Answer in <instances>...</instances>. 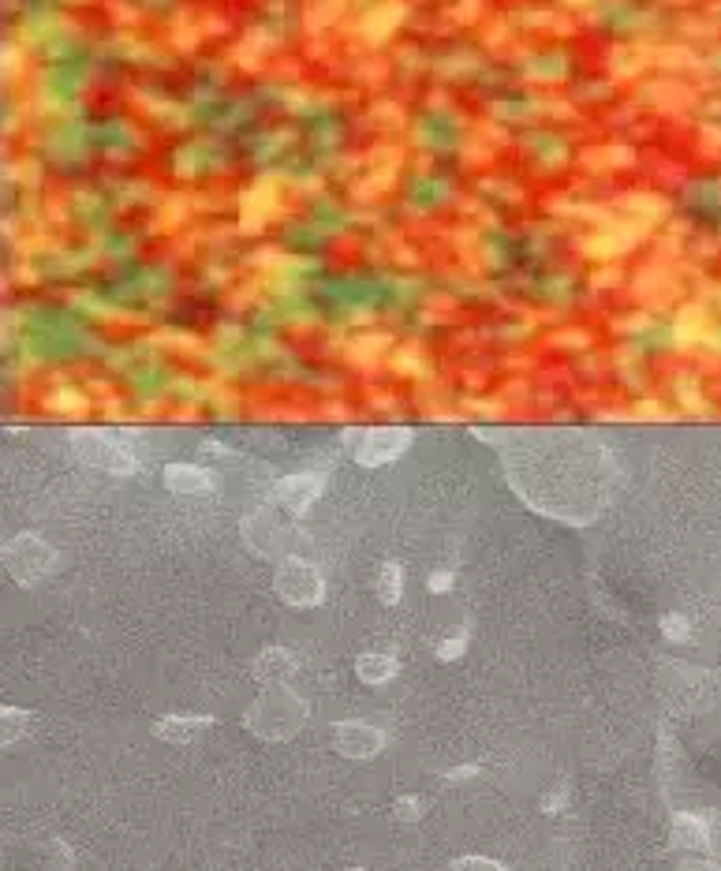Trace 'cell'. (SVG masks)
I'll list each match as a JSON object with an SVG mask.
<instances>
[{"instance_id": "cell-21", "label": "cell", "mask_w": 721, "mask_h": 871, "mask_svg": "<svg viewBox=\"0 0 721 871\" xmlns=\"http://www.w3.org/2000/svg\"><path fill=\"white\" fill-rule=\"evenodd\" d=\"M53 868H57V871H71V853L60 842H53Z\"/></svg>"}, {"instance_id": "cell-17", "label": "cell", "mask_w": 721, "mask_h": 871, "mask_svg": "<svg viewBox=\"0 0 721 871\" xmlns=\"http://www.w3.org/2000/svg\"><path fill=\"white\" fill-rule=\"evenodd\" d=\"M467 651V632H456V636H449V640H441L438 643V662H456V658L464 655Z\"/></svg>"}, {"instance_id": "cell-9", "label": "cell", "mask_w": 721, "mask_h": 871, "mask_svg": "<svg viewBox=\"0 0 721 871\" xmlns=\"http://www.w3.org/2000/svg\"><path fill=\"white\" fill-rule=\"evenodd\" d=\"M292 673H296V658L288 655L284 647H266V651L255 658V677L266 688L269 685H284Z\"/></svg>"}, {"instance_id": "cell-15", "label": "cell", "mask_w": 721, "mask_h": 871, "mask_svg": "<svg viewBox=\"0 0 721 871\" xmlns=\"http://www.w3.org/2000/svg\"><path fill=\"white\" fill-rule=\"evenodd\" d=\"M662 636L673 643H684L688 636H692V621H688L684 614H665L662 617Z\"/></svg>"}, {"instance_id": "cell-20", "label": "cell", "mask_w": 721, "mask_h": 871, "mask_svg": "<svg viewBox=\"0 0 721 871\" xmlns=\"http://www.w3.org/2000/svg\"><path fill=\"white\" fill-rule=\"evenodd\" d=\"M479 771H482L479 763H467V767H456V771L445 774V782H467V778H475Z\"/></svg>"}, {"instance_id": "cell-4", "label": "cell", "mask_w": 721, "mask_h": 871, "mask_svg": "<svg viewBox=\"0 0 721 871\" xmlns=\"http://www.w3.org/2000/svg\"><path fill=\"white\" fill-rule=\"evenodd\" d=\"M71 442H75V453H79L86 464L101 468V472L131 475L135 468H139V460L131 457L128 445H116L113 438H105V434H98V430H75Z\"/></svg>"}, {"instance_id": "cell-11", "label": "cell", "mask_w": 721, "mask_h": 871, "mask_svg": "<svg viewBox=\"0 0 721 871\" xmlns=\"http://www.w3.org/2000/svg\"><path fill=\"white\" fill-rule=\"evenodd\" d=\"M669 842L677 845V849H707L710 845V834H707V823L692 812H680L673 815V827H669Z\"/></svg>"}, {"instance_id": "cell-3", "label": "cell", "mask_w": 721, "mask_h": 871, "mask_svg": "<svg viewBox=\"0 0 721 871\" xmlns=\"http://www.w3.org/2000/svg\"><path fill=\"white\" fill-rule=\"evenodd\" d=\"M277 595H281L288 606H296V610H307V606H318L322 595H326V584H322V572L314 569L311 561H303V557H288L281 561V569H277Z\"/></svg>"}, {"instance_id": "cell-14", "label": "cell", "mask_w": 721, "mask_h": 871, "mask_svg": "<svg viewBox=\"0 0 721 871\" xmlns=\"http://www.w3.org/2000/svg\"><path fill=\"white\" fill-rule=\"evenodd\" d=\"M0 722H4V744H15L19 737H23L27 722H34V714H30V711H15V707H4Z\"/></svg>"}, {"instance_id": "cell-12", "label": "cell", "mask_w": 721, "mask_h": 871, "mask_svg": "<svg viewBox=\"0 0 721 871\" xmlns=\"http://www.w3.org/2000/svg\"><path fill=\"white\" fill-rule=\"evenodd\" d=\"M355 673H359V681H367V685H385V681L396 677V658L367 651V655L355 658Z\"/></svg>"}, {"instance_id": "cell-8", "label": "cell", "mask_w": 721, "mask_h": 871, "mask_svg": "<svg viewBox=\"0 0 721 871\" xmlns=\"http://www.w3.org/2000/svg\"><path fill=\"white\" fill-rule=\"evenodd\" d=\"M210 726H217V718H210V714H165L154 722V737L169 744H191Z\"/></svg>"}, {"instance_id": "cell-23", "label": "cell", "mask_w": 721, "mask_h": 871, "mask_svg": "<svg viewBox=\"0 0 721 871\" xmlns=\"http://www.w3.org/2000/svg\"><path fill=\"white\" fill-rule=\"evenodd\" d=\"M680 871H714V868L703 864V860H688V864H680Z\"/></svg>"}, {"instance_id": "cell-10", "label": "cell", "mask_w": 721, "mask_h": 871, "mask_svg": "<svg viewBox=\"0 0 721 871\" xmlns=\"http://www.w3.org/2000/svg\"><path fill=\"white\" fill-rule=\"evenodd\" d=\"M165 486L172 494H206V490H213V475L195 468V464H169L165 468Z\"/></svg>"}, {"instance_id": "cell-19", "label": "cell", "mask_w": 721, "mask_h": 871, "mask_svg": "<svg viewBox=\"0 0 721 871\" xmlns=\"http://www.w3.org/2000/svg\"><path fill=\"white\" fill-rule=\"evenodd\" d=\"M453 871H501V868H497L494 860H475V857H471V860H460Z\"/></svg>"}, {"instance_id": "cell-6", "label": "cell", "mask_w": 721, "mask_h": 871, "mask_svg": "<svg viewBox=\"0 0 721 871\" xmlns=\"http://www.w3.org/2000/svg\"><path fill=\"white\" fill-rule=\"evenodd\" d=\"M333 748L348 759H374L385 748V733L378 726H370V722L348 718V722H337V729H333Z\"/></svg>"}, {"instance_id": "cell-7", "label": "cell", "mask_w": 721, "mask_h": 871, "mask_svg": "<svg viewBox=\"0 0 721 871\" xmlns=\"http://www.w3.org/2000/svg\"><path fill=\"white\" fill-rule=\"evenodd\" d=\"M322 486H326V479H322L318 472L284 475L281 483L273 486V498L281 501V505H288L292 513H303V509H311L314 501H318Z\"/></svg>"}, {"instance_id": "cell-24", "label": "cell", "mask_w": 721, "mask_h": 871, "mask_svg": "<svg viewBox=\"0 0 721 871\" xmlns=\"http://www.w3.org/2000/svg\"><path fill=\"white\" fill-rule=\"evenodd\" d=\"M352 871H359V868H352Z\"/></svg>"}, {"instance_id": "cell-22", "label": "cell", "mask_w": 721, "mask_h": 871, "mask_svg": "<svg viewBox=\"0 0 721 871\" xmlns=\"http://www.w3.org/2000/svg\"><path fill=\"white\" fill-rule=\"evenodd\" d=\"M561 800H565V789H557V793H553V797H546V800H542V808H546V812H553V808H557V804H561Z\"/></svg>"}, {"instance_id": "cell-18", "label": "cell", "mask_w": 721, "mask_h": 871, "mask_svg": "<svg viewBox=\"0 0 721 871\" xmlns=\"http://www.w3.org/2000/svg\"><path fill=\"white\" fill-rule=\"evenodd\" d=\"M453 580H456L453 572L441 569V572H434V576H430V584H426V587H430L434 595H441V591H449V587H453Z\"/></svg>"}, {"instance_id": "cell-16", "label": "cell", "mask_w": 721, "mask_h": 871, "mask_svg": "<svg viewBox=\"0 0 721 871\" xmlns=\"http://www.w3.org/2000/svg\"><path fill=\"white\" fill-rule=\"evenodd\" d=\"M393 815L400 823H419L423 819V800L419 797H396L393 800Z\"/></svg>"}, {"instance_id": "cell-2", "label": "cell", "mask_w": 721, "mask_h": 871, "mask_svg": "<svg viewBox=\"0 0 721 871\" xmlns=\"http://www.w3.org/2000/svg\"><path fill=\"white\" fill-rule=\"evenodd\" d=\"M60 565V554L38 535H15L4 546V569L12 572L19 584H38Z\"/></svg>"}, {"instance_id": "cell-1", "label": "cell", "mask_w": 721, "mask_h": 871, "mask_svg": "<svg viewBox=\"0 0 721 871\" xmlns=\"http://www.w3.org/2000/svg\"><path fill=\"white\" fill-rule=\"evenodd\" d=\"M303 722H307V703L284 685H269L266 692L251 703V711L243 714V726L251 729L255 737H266V741L292 737Z\"/></svg>"}, {"instance_id": "cell-13", "label": "cell", "mask_w": 721, "mask_h": 871, "mask_svg": "<svg viewBox=\"0 0 721 871\" xmlns=\"http://www.w3.org/2000/svg\"><path fill=\"white\" fill-rule=\"evenodd\" d=\"M378 602L382 606H396L400 595H404V569L396 565V561H385L382 569H378Z\"/></svg>"}, {"instance_id": "cell-5", "label": "cell", "mask_w": 721, "mask_h": 871, "mask_svg": "<svg viewBox=\"0 0 721 871\" xmlns=\"http://www.w3.org/2000/svg\"><path fill=\"white\" fill-rule=\"evenodd\" d=\"M411 445V430L408 427H374L363 430V438L355 445V460L367 464V468H378V464H389L396 460L404 449Z\"/></svg>"}]
</instances>
